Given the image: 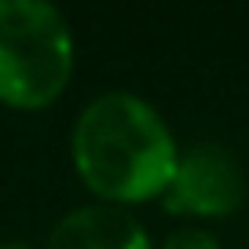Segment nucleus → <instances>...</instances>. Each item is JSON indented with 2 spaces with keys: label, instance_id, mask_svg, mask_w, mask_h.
<instances>
[{
  "label": "nucleus",
  "instance_id": "nucleus-1",
  "mask_svg": "<svg viewBox=\"0 0 249 249\" xmlns=\"http://www.w3.org/2000/svg\"><path fill=\"white\" fill-rule=\"evenodd\" d=\"M70 158L103 205L128 209L165 195L179 143L143 95L117 88L85 103L70 132Z\"/></svg>",
  "mask_w": 249,
  "mask_h": 249
},
{
  "label": "nucleus",
  "instance_id": "nucleus-5",
  "mask_svg": "<svg viewBox=\"0 0 249 249\" xmlns=\"http://www.w3.org/2000/svg\"><path fill=\"white\" fill-rule=\"evenodd\" d=\"M158 249H220V242H216V234H209L205 227H179V231H172Z\"/></svg>",
  "mask_w": 249,
  "mask_h": 249
},
{
  "label": "nucleus",
  "instance_id": "nucleus-4",
  "mask_svg": "<svg viewBox=\"0 0 249 249\" xmlns=\"http://www.w3.org/2000/svg\"><path fill=\"white\" fill-rule=\"evenodd\" d=\"M48 249H154L150 234L128 209L81 205L66 213L48 234Z\"/></svg>",
  "mask_w": 249,
  "mask_h": 249
},
{
  "label": "nucleus",
  "instance_id": "nucleus-6",
  "mask_svg": "<svg viewBox=\"0 0 249 249\" xmlns=\"http://www.w3.org/2000/svg\"><path fill=\"white\" fill-rule=\"evenodd\" d=\"M0 249H30V246H22V242H8V246H0Z\"/></svg>",
  "mask_w": 249,
  "mask_h": 249
},
{
  "label": "nucleus",
  "instance_id": "nucleus-2",
  "mask_svg": "<svg viewBox=\"0 0 249 249\" xmlns=\"http://www.w3.org/2000/svg\"><path fill=\"white\" fill-rule=\"evenodd\" d=\"M73 77V33L55 4L0 0V103L44 110Z\"/></svg>",
  "mask_w": 249,
  "mask_h": 249
},
{
  "label": "nucleus",
  "instance_id": "nucleus-3",
  "mask_svg": "<svg viewBox=\"0 0 249 249\" xmlns=\"http://www.w3.org/2000/svg\"><path fill=\"white\" fill-rule=\"evenodd\" d=\"M246 202V172L242 161L220 143H191L179 150L176 172L161 195L165 213L195 220L234 216Z\"/></svg>",
  "mask_w": 249,
  "mask_h": 249
}]
</instances>
